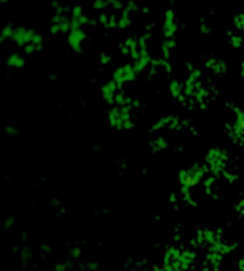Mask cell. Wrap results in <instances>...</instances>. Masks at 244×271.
Here are the masks:
<instances>
[{"mask_svg":"<svg viewBox=\"0 0 244 271\" xmlns=\"http://www.w3.org/2000/svg\"><path fill=\"white\" fill-rule=\"evenodd\" d=\"M71 30V16H70V8L67 7H58L51 17L49 23V32L55 37H62V35H68Z\"/></svg>","mask_w":244,"mask_h":271,"instance_id":"cell-4","label":"cell"},{"mask_svg":"<svg viewBox=\"0 0 244 271\" xmlns=\"http://www.w3.org/2000/svg\"><path fill=\"white\" fill-rule=\"evenodd\" d=\"M27 64V56L21 51H14V52H10L7 56V61H5V65L7 68L10 70H23Z\"/></svg>","mask_w":244,"mask_h":271,"instance_id":"cell-10","label":"cell"},{"mask_svg":"<svg viewBox=\"0 0 244 271\" xmlns=\"http://www.w3.org/2000/svg\"><path fill=\"white\" fill-rule=\"evenodd\" d=\"M233 27H235L236 32L244 33V11H242V13H238V14L233 17Z\"/></svg>","mask_w":244,"mask_h":271,"instance_id":"cell-13","label":"cell"},{"mask_svg":"<svg viewBox=\"0 0 244 271\" xmlns=\"http://www.w3.org/2000/svg\"><path fill=\"white\" fill-rule=\"evenodd\" d=\"M100 61H102V64H108V62L111 61V56H109V54H102Z\"/></svg>","mask_w":244,"mask_h":271,"instance_id":"cell-15","label":"cell"},{"mask_svg":"<svg viewBox=\"0 0 244 271\" xmlns=\"http://www.w3.org/2000/svg\"><path fill=\"white\" fill-rule=\"evenodd\" d=\"M71 16V27H87L90 23V17L81 5H74L70 8Z\"/></svg>","mask_w":244,"mask_h":271,"instance_id":"cell-9","label":"cell"},{"mask_svg":"<svg viewBox=\"0 0 244 271\" xmlns=\"http://www.w3.org/2000/svg\"><path fill=\"white\" fill-rule=\"evenodd\" d=\"M4 2H8V0H4ZM10 2H11V0H10Z\"/></svg>","mask_w":244,"mask_h":271,"instance_id":"cell-16","label":"cell"},{"mask_svg":"<svg viewBox=\"0 0 244 271\" xmlns=\"http://www.w3.org/2000/svg\"><path fill=\"white\" fill-rule=\"evenodd\" d=\"M138 76H140V71L137 70V67L132 62H124V64L118 65L111 73V80L118 83L121 87L137 81Z\"/></svg>","mask_w":244,"mask_h":271,"instance_id":"cell-5","label":"cell"},{"mask_svg":"<svg viewBox=\"0 0 244 271\" xmlns=\"http://www.w3.org/2000/svg\"><path fill=\"white\" fill-rule=\"evenodd\" d=\"M108 122L112 129L118 130H127L134 127V114L130 111V106L125 105H112L108 111Z\"/></svg>","mask_w":244,"mask_h":271,"instance_id":"cell-3","label":"cell"},{"mask_svg":"<svg viewBox=\"0 0 244 271\" xmlns=\"http://www.w3.org/2000/svg\"><path fill=\"white\" fill-rule=\"evenodd\" d=\"M149 49L147 46V40L146 37H138V35H134V37H127L122 45H121V52L124 56H127L130 61L137 59L143 51Z\"/></svg>","mask_w":244,"mask_h":271,"instance_id":"cell-7","label":"cell"},{"mask_svg":"<svg viewBox=\"0 0 244 271\" xmlns=\"http://www.w3.org/2000/svg\"><path fill=\"white\" fill-rule=\"evenodd\" d=\"M232 127L235 130V133L244 140V110H238L235 113V119H233V124H232Z\"/></svg>","mask_w":244,"mask_h":271,"instance_id":"cell-11","label":"cell"},{"mask_svg":"<svg viewBox=\"0 0 244 271\" xmlns=\"http://www.w3.org/2000/svg\"><path fill=\"white\" fill-rule=\"evenodd\" d=\"M87 32L86 27H71L68 35L65 37L67 46L73 54H83L87 46Z\"/></svg>","mask_w":244,"mask_h":271,"instance_id":"cell-6","label":"cell"},{"mask_svg":"<svg viewBox=\"0 0 244 271\" xmlns=\"http://www.w3.org/2000/svg\"><path fill=\"white\" fill-rule=\"evenodd\" d=\"M178 30H179V20H178L175 10H172V8L165 10L163 16H162V37H163L162 49H163L165 59L170 56L173 48H175Z\"/></svg>","mask_w":244,"mask_h":271,"instance_id":"cell-2","label":"cell"},{"mask_svg":"<svg viewBox=\"0 0 244 271\" xmlns=\"http://www.w3.org/2000/svg\"><path fill=\"white\" fill-rule=\"evenodd\" d=\"M0 42L10 43L20 48L21 52L26 56H32V54L40 52L45 46L43 35L30 27L23 26H14V24H5L0 30Z\"/></svg>","mask_w":244,"mask_h":271,"instance_id":"cell-1","label":"cell"},{"mask_svg":"<svg viewBox=\"0 0 244 271\" xmlns=\"http://www.w3.org/2000/svg\"><path fill=\"white\" fill-rule=\"evenodd\" d=\"M206 67L211 68L213 71H216L217 75H219V73H223L225 68H227V65H225V62H223V61H219V59L208 61V62H206Z\"/></svg>","mask_w":244,"mask_h":271,"instance_id":"cell-12","label":"cell"},{"mask_svg":"<svg viewBox=\"0 0 244 271\" xmlns=\"http://www.w3.org/2000/svg\"><path fill=\"white\" fill-rule=\"evenodd\" d=\"M229 43H230V46L232 48H235V49H239L241 46H242V43H244V40H242V33H235V35H232L230 37V40H229Z\"/></svg>","mask_w":244,"mask_h":271,"instance_id":"cell-14","label":"cell"},{"mask_svg":"<svg viewBox=\"0 0 244 271\" xmlns=\"http://www.w3.org/2000/svg\"><path fill=\"white\" fill-rule=\"evenodd\" d=\"M121 94H122L121 86L118 83H115L112 80H106L100 86V95L109 105H116V102H118V99H119Z\"/></svg>","mask_w":244,"mask_h":271,"instance_id":"cell-8","label":"cell"}]
</instances>
